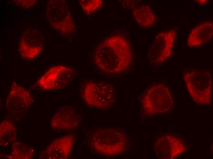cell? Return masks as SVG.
<instances>
[{
  "label": "cell",
  "instance_id": "obj_6",
  "mask_svg": "<svg viewBox=\"0 0 213 159\" xmlns=\"http://www.w3.org/2000/svg\"><path fill=\"white\" fill-rule=\"evenodd\" d=\"M82 97L88 105L99 109H108L116 102V92L111 85L102 82L89 81L84 85Z\"/></svg>",
  "mask_w": 213,
  "mask_h": 159
},
{
  "label": "cell",
  "instance_id": "obj_1",
  "mask_svg": "<svg viewBox=\"0 0 213 159\" xmlns=\"http://www.w3.org/2000/svg\"><path fill=\"white\" fill-rule=\"evenodd\" d=\"M133 57L130 43L120 34L111 35L103 40L96 47L93 55L96 66L108 74L125 71L131 65Z\"/></svg>",
  "mask_w": 213,
  "mask_h": 159
},
{
  "label": "cell",
  "instance_id": "obj_17",
  "mask_svg": "<svg viewBox=\"0 0 213 159\" xmlns=\"http://www.w3.org/2000/svg\"><path fill=\"white\" fill-rule=\"evenodd\" d=\"M35 150L33 147L21 142L15 141L13 144L11 152L6 158L11 159L32 158Z\"/></svg>",
  "mask_w": 213,
  "mask_h": 159
},
{
  "label": "cell",
  "instance_id": "obj_2",
  "mask_svg": "<svg viewBox=\"0 0 213 159\" xmlns=\"http://www.w3.org/2000/svg\"><path fill=\"white\" fill-rule=\"evenodd\" d=\"M129 142L128 135L124 130L112 127L95 130L88 140L92 150L99 154L109 157L124 153L129 147Z\"/></svg>",
  "mask_w": 213,
  "mask_h": 159
},
{
  "label": "cell",
  "instance_id": "obj_12",
  "mask_svg": "<svg viewBox=\"0 0 213 159\" xmlns=\"http://www.w3.org/2000/svg\"><path fill=\"white\" fill-rule=\"evenodd\" d=\"M154 148L156 155L159 158L173 159L184 153L186 146L179 138L172 135H164L155 141Z\"/></svg>",
  "mask_w": 213,
  "mask_h": 159
},
{
  "label": "cell",
  "instance_id": "obj_19",
  "mask_svg": "<svg viewBox=\"0 0 213 159\" xmlns=\"http://www.w3.org/2000/svg\"><path fill=\"white\" fill-rule=\"evenodd\" d=\"M34 1L32 0V1H25V3H24V1H22L23 2H24V3H21L18 2V3H17L18 5H21V6L22 7H28L29 6H31V5H32L33 4H34V3L35 2H34Z\"/></svg>",
  "mask_w": 213,
  "mask_h": 159
},
{
  "label": "cell",
  "instance_id": "obj_3",
  "mask_svg": "<svg viewBox=\"0 0 213 159\" xmlns=\"http://www.w3.org/2000/svg\"><path fill=\"white\" fill-rule=\"evenodd\" d=\"M141 102L143 113L148 116L168 113L173 104L169 89L160 83L155 84L148 88L142 94Z\"/></svg>",
  "mask_w": 213,
  "mask_h": 159
},
{
  "label": "cell",
  "instance_id": "obj_8",
  "mask_svg": "<svg viewBox=\"0 0 213 159\" xmlns=\"http://www.w3.org/2000/svg\"><path fill=\"white\" fill-rule=\"evenodd\" d=\"M176 28L161 32L155 36L148 53V58L152 65H160L171 56L177 33Z\"/></svg>",
  "mask_w": 213,
  "mask_h": 159
},
{
  "label": "cell",
  "instance_id": "obj_15",
  "mask_svg": "<svg viewBox=\"0 0 213 159\" xmlns=\"http://www.w3.org/2000/svg\"><path fill=\"white\" fill-rule=\"evenodd\" d=\"M132 14L138 24L143 28H149L155 23L156 16L151 7L148 5L142 4L135 6Z\"/></svg>",
  "mask_w": 213,
  "mask_h": 159
},
{
  "label": "cell",
  "instance_id": "obj_7",
  "mask_svg": "<svg viewBox=\"0 0 213 159\" xmlns=\"http://www.w3.org/2000/svg\"><path fill=\"white\" fill-rule=\"evenodd\" d=\"M33 102L28 90L17 84H13L5 103L9 119L13 122L21 120Z\"/></svg>",
  "mask_w": 213,
  "mask_h": 159
},
{
  "label": "cell",
  "instance_id": "obj_9",
  "mask_svg": "<svg viewBox=\"0 0 213 159\" xmlns=\"http://www.w3.org/2000/svg\"><path fill=\"white\" fill-rule=\"evenodd\" d=\"M75 70L68 66L57 65L50 68L37 82L41 89L50 91L61 89L74 79Z\"/></svg>",
  "mask_w": 213,
  "mask_h": 159
},
{
  "label": "cell",
  "instance_id": "obj_11",
  "mask_svg": "<svg viewBox=\"0 0 213 159\" xmlns=\"http://www.w3.org/2000/svg\"><path fill=\"white\" fill-rule=\"evenodd\" d=\"M81 117L77 109L70 106L59 108L53 115L50 122L51 128L58 131L72 130L80 124Z\"/></svg>",
  "mask_w": 213,
  "mask_h": 159
},
{
  "label": "cell",
  "instance_id": "obj_16",
  "mask_svg": "<svg viewBox=\"0 0 213 159\" xmlns=\"http://www.w3.org/2000/svg\"><path fill=\"white\" fill-rule=\"evenodd\" d=\"M0 145L9 146L15 142L16 128L13 122L9 119L2 121L0 124Z\"/></svg>",
  "mask_w": 213,
  "mask_h": 159
},
{
  "label": "cell",
  "instance_id": "obj_14",
  "mask_svg": "<svg viewBox=\"0 0 213 159\" xmlns=\"http://www.w3.org/2000/svg\"><path fill=\"white\" fill-rule=\"evenodd\" d=\"M212 22H202L191 31L187 39L188 45L189 47H194L203 45L212 39Z\"/></svg>",
  "mask_w": 213,
  "mask_h": 159
},
{
  "label": "cell",
  "instance_id": "obj_20",
  "mask_svg": "<svg viewBox=\"0 0 213 159\" xmlns=\"http://www.w3.org/2000/svg\"><path fill=\"white\" fill-rule=\"evenodd\" d=\"M198 2L200 4H205L207 2V0H198Z\"/></svg>",
  "mask_w": 213,
  "mask_h": 159
},
{
  "label": "cell",
  "instance_id": "obj_5",
  "mask_svg": "<svg viewBox=\"0 0 213 159\" xmlns=\"http://www.w3.org/2000/svg\"><path fill=\"white\" fill-rule=\"evenodd\" d=\"M46 13L50 25L60 34L68 38L75 34L76 25L66 2L59 0L49 1Z\"/></svg>",
  "mask_w": 213,
  "mask_h": 159
},
{
  "label": "cell",
  "instance_id": "obj_18",
  "mask_svg": "<svg viewBox=\"0 0 213 159\" xmlns=\"http://www.w3.org/2000/svg\"><path fill=\"white\" fill-rule=\"evenodd\" d=\"M80 7L87 15L94 13L101 7L103 1L101 0H81L78 1Z\"/></svg>",
  "mask_w": 213,
  "mask_h": 159
},
{
  "label": "cell",
  "instance_id": "obj_10",
  "mask_svg": "<svg viewBox=\"0 0 213 159\" xmlns=\"http://www.w3.org/2000/svg\"><path fill=\"white\" fill-rule=\"evenodd\" d=\"M44 37L42 33L35 28H28L22 33L19 44V51L23 57L32 59L42 50Z\"/></svg>",
  "mask_w": 213,
  "mask_h": 159
},
{
  "label": "cell",
  "instance_id": "obj_4",
  "mask_svg": "<svg viewBox=\"0 0 213 159\" xmlns=\"http://www.w3.org/2000/svg\"><path fill=\"white\" fill-rule=\"evenodd\" d=\"M184 78L188 92L194 101L200 105L209 104L211 100L212 85L209 71L192 69L185 72Z\"/></svg>",
  "mask_w": 213,
  "mask_h": 159
},
{
  "label": "cell",
  "instance_id": "obj_13",
  "mask_svg": "<svg viewBox=\"0 0 213 159\" xmlns=\"http://www.w3.org/2000/svg\"><path fill=\"white\" fill-rule=\"evenodd\" d=\"M75 140V135L70 134L52 141L40 155L39 158L65 159L70 156Z\"/></svg>",
  "mask_w": 213,
  "mask_h": 159
}]
</instances>
